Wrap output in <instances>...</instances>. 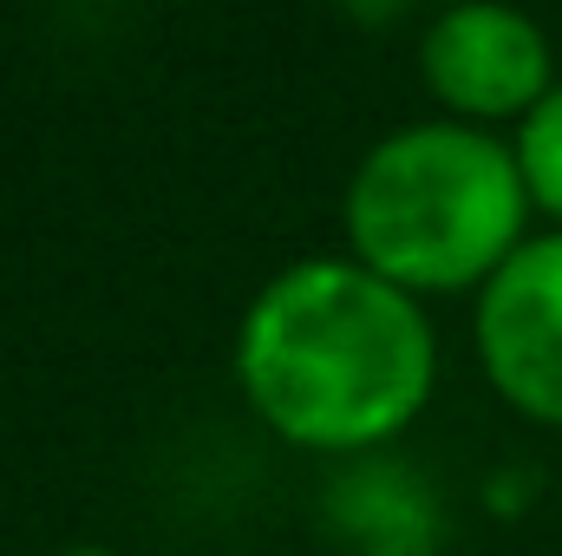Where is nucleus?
Returning <instances> with one entry per match:
<instances>
[{
	"mask_svg": "<svg viewBox=\"0 0 562 556\" xmlns=\"http://www.w3.org/2000/svg\"><path fill=\"white\" fill-rule=\"evenodd\" d=\"M236 380L256 419L301 452H373L425 413L438 334L419 294L353 256L281 269L236 327Z\"/></svg>",
	"mask_w": 562,
	"mask_h": 556,
	"instance_id": "f257e3e1",
	"label": "nucleus"
},
{
	"mask_svg": "<svg viewBox=\"0 0 562 556\" xmlns=\"http://www.w3.org/2000/svg\"><path fill=\"white\" fill-rule=\"evenodd\" d=\"M517 144L484 125L425 119L380 138L347 184V249L406 294L484 288L530 236Z\"/></svg>",
	"mask_w": 562,
	"mask_h": 556,
	"instance_id": "f03ea898",
	"label": "nucleus"
},
{
	"mask_svg": "<svg viewBox=\"0 0 562 556\" xmlns=\"http://www.w3.org/2000/svg\"><path fill=\"white\" fill-rule=\"evenodd\" d=\"M419 73L431 99L458 125H504L530 119L557 92V53L550 33L517 13V7H451L425 26L419 40Z\"/></svg>",
	"mask_w": 562,
	"mask_h": 556,
	"instance_id": "7ed1b4c3",
	"label": "nucleus"
},
{
	"mask_svg": "<svg viewBox=\"0 0 562 556\" xmlns=\"http://www.w3.org/2000/svg\"><path fill=\"white\" fill-rule=\"evenodd\" d=\"M471 341L497 400L562 432V230L530 236L477 288Z\"/></svg>",
	"mask_w": 562,
	"mask_h": 556,
	"instance_id": "20e7f679",
	"label": "nucleus"
},
{
	"mask_svg": "<svg viewBox=\"0 0 562 556\" xmlns=\"http://www.w3.org/2000/svg\"><path fill=\"white\" fill-rule=\"evenodd\" d=\"M517 164H524L530 203L562 230V86L517 125Z\"/></svg>",
	"mask_w": 562,
	"mask_h": 556,
	"instance_id": "39448f33",
	"label": "nucleus"
},
{
	"mask_svg": "<svg viewBox=\"0 0 562 556\" xmlns=\"http://www.w3.org/2000/svg\"><path fill=\"white\" fill-rule=\"evenodd\" d=\"M59 556H119V551H99V544H79V551H59Z\"/></svg>",
	"mask_w": 562,
	"mask_h": 556,
	"instance_id": "423d86ee",
	"label": "nucleus"
}]
</instances>
